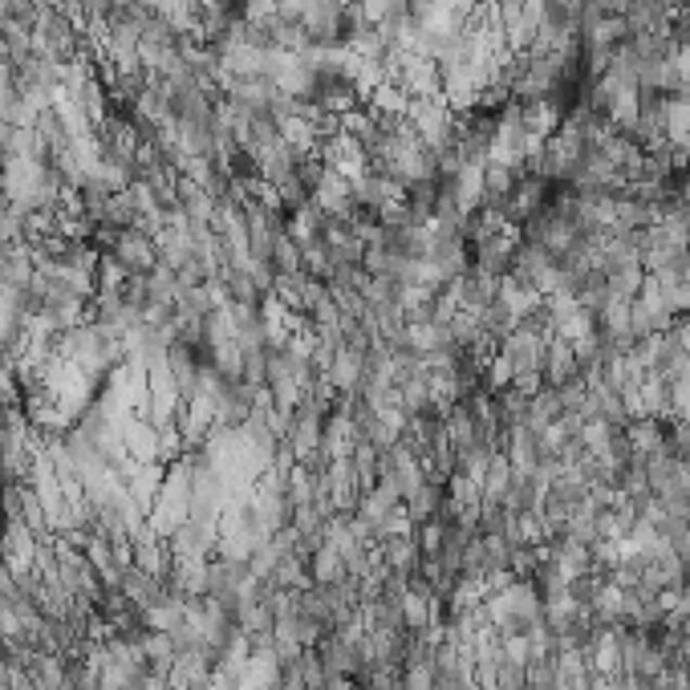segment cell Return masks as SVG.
<instances>
[{
	"label": "cell",
	"instance_id": "1",
	"mask_svg": "<svg viewBox=\"0 0 690 690\" xmlns=\"http://www.w3.org/2000/svg\"><path fill=\"white\" fill-rule=\"evenodd\" d=\"M118 265L126 268V272H146V268L155 265V244L146 240V235L139 232H126L123 240H118Z\"/></svg>",
	"mask_w": 690,
	"mask_h": 690
}]
</instances>
